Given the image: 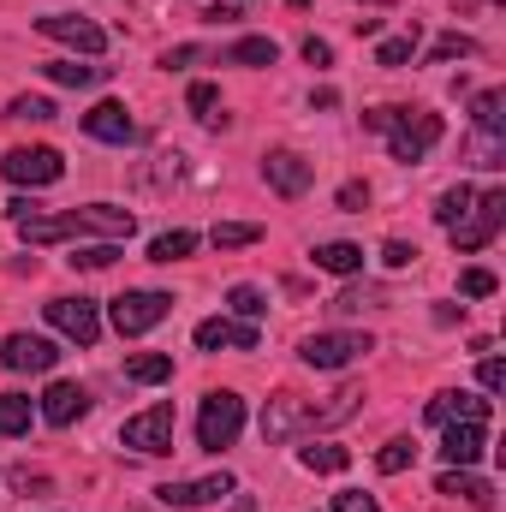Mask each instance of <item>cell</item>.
Listing matches in <instances>:
<instances>
[{
    "label": "cell",
    "mask_w": 506,
    "mask_h": 512,
    "mask_svg": "<svg viewBox=\"0 0 506 512\" xmlns=\"http://www.w3.org/2000/svg\"><path fill=\"white\" fill-rule=\"evenodd\" d=\"M334 203H340V209H346V215H364V209H370V185H364V179H346V185H340V197H334Z\"/></svg>",
    "instance_id": "cell-37"
},
{
    "label": "cell",
    "mask_w": 506,
    "mask_h": 512,
    "mask_svg": "<svg viewBox=\"0 0 506 512\" xmlns=\"http://www.w3.org/2000/svg\"><path fill=\"white\" fill-rule=\"evenodd\" d=\"M227 304H233V316H245V322H256V316L268 310V298H262V286H245V280H239V286L227 292Z\"/></svg>",
    "instance_id": "cell-35"
},
{
    "label": "cell",
    "mask_w": 506,
    "mask_h": 512,
    "mask_svg": "<svg viewBox=\"0 0 506 512\" xmlns=\"http://www.w3.org/2000/svg\"><path fill=\"white\" fill-rule=\"evenodd\" d=\"M42 423L48 429H72L84 411H90V387H78V382H48V393H42Z\"/></svg>",
    "instance_id": "cell-14"
},
{
    "label": "cell",
    "mask_w": 506,
    "mask_h": 512,
    "mask_svg": "<svg viewBox=\"0 0 506 512\" xmlns=\"http://www.w3.org/2000/svg\"><path fill=\"white\" fill-rule=\"evenodd\" d=\"M262 179H268L280 197H304L310 179H316V167H310L304 155H292V149H268V155H262Z\"/></svg>",
    "instance_id": "cell-12"
},
{
    "label": "cell",
    "mask_w": 506,
    "mask_h": 512,
    "mask_svg": "<svg viewBox=\"0 0 506 512\" xmlns=\"http://www.w3.org/2000/svg\"><path fill=\"white\" fill-rule=\"evenodd\" d=\"M411 54H417V24H411L405 36H387V42H381V48H376V66H405Z\"/></svg>",
    "instance_id": "cell-33"
},
{
    "label": "cell",
    "mask_w": 506,
    "mask_h": 512,
    "mask_svg": "<svg viewBox=\"0 0 506 512\" xmlns=\"http://www.w3.org/2000/svg\"><path fill=\"white\" fill-rule=\"evenodd\" d=\"M506 96L501 90H483L477 102H471V120H477V137H501V126H506Z\"/></svg>",
    "instance_id": "cell-25"
},
{
    "label": "cell",
    "mask_w": 506,
    "mask_h": 512,
    "mask_svg": "<svg viewBox=\"0 0 506 512\" xmlns=\"http://www.w3.org/2000/svg\"><path fill=\"white\" fill-rule=\"evenodd\" d=\"M298 429H316V405L298 399V393L268 399V411H262V441H292Z\"/></svg>",
    "instance_id": "cell-11"
},
{
    "label": "cell",
    "mask_w": 506,
    "mask_h": 512,
    "mask_svg": "<svg viewBox=\"0 0 506 512\" xmlns=\"http://www.w3.org/2000/svg\"><path fill=\"white\" fill-rule=\"evenodd\" d=\"M435 495L471 501L477 512H489V507H495V483H489V477H477L471 465H447V471H441V483H435Z\"/></svg>",
    "instance_id": "cell-17"
},
{
    "label": "cell",
    "mask_w": 506,
    "mask_h": 512,
    "mask_svg": "<svg viewBox=\"0 0 506 512\" xmlns=\"http://www.w3.org/2000/svg\"><path fill=\"white\" fill-rule=\"evenodd\" d=\"M298 465H304V471L334 477V471H346V465H352V453H346V447H334V441H322V447H304V453H298Z\"/></svg>",
    "instance_id": "cell-27"
},
{
    "label": "cell",
    "mask_w": 506,
    "mask_h": 512,
    "mask_svg": "<svg viewBox=\"0 0 506 512\" xmlns=\"http://www.w3.org/2000/svg\"><path fill=\"white\" fill-rule=\"evenodd\" d=\"M411 465H417V441H411V435H393V441L376 453L381 477H399V471H411Z\"/></svg>",
    "instance_id": "cell-26"
},
{
    "label": "cell",
    "mask_w": 506,
    "mask_h": 512,
    "mask_svg": "<svg viewBox=\"0 0 506 512\" xmlns=\"http://www.w3.org/2000/svg\"><path fill=\"white\" fill-rule=\"evenodd\" d=\"M495 286H501V280H495L489 268H465V274H459V292H465V298H489Z\"/></svg>",
    "instance_id": "cell-38"
},
{
    "label": "cell",
    "mask_w": 506,
    "mask_h": 512,
    "mask_svg": "<svg viewBox=\"0 0 506 512\" xmlns=\"http://www.w3.org/2000/svg\"><path fill=\"white\" fill-rule=\"evenodd\" d=\"M441 459L447 465H477L483 447H489V423H441Z\"/></svg>",
    "instance_id": "cell-18"
},
{
    "label": "cell",
    "mask_w": 506,
    "mask_h": 512,
    "mask_svg": "<svg viewBox=\"0 0 506 512\" xmlns=\"http://www.w3.org/2000/svg\"><path fill=\"white\" fill-rule=\"evenodd\" d=\"M239 429H245V399L239 393H203V411H197V447L203 453H221V447H233L239 441Z\"/></svg>",
    "instance_id": "cell-2"
},
{
    "label": "cell",
    "mask_w": 506,
    "mask_h": 512,
    "mask_svg": "<svg viewBox=\"0 0 506 512\" xmlns=\"http://www.w3.org/2000/svg\"><path fill=\"white\" fill-rule=\"evenodd\" d=\"M477 376H483V393H501V387H506V364H501V358H483V370H477Z\"/></svg>",
    "instance_id": "cell-44"
},
{
    "label": "cell",
    "mask_w": 506,
    "mask_h": 512,
    "mask_svg": "<svg viewBox=\"0 0 506 512\" xmlns=\"http://www.w3.org/2000/svg\"><path fill=\"white\" fill-rule=\"evenodd\" d=\"M30 417H36V405H30V393H0V441H12V435H24V429H30Z\"/></svg>",
    "instance_id": "cell-24"
},
{
    "label": "cell",
    "mask_w": 506,
    "mask_h": 512,
    "mask_svg": "<svg viewBox=\"0 0 506 512\" xmlns=\"http://www.w3.org/2000/svg\"><path fill=\"white\" fill-rule=\"evenodd\" d=\"M256 239H262V227H256V221H221V227L209 233V245H215V251H245V245H256Z\"/></svg>",
    "instance_id": "cell-28"
},
{
    "label": "cell",
    "mask_w": 506,
    "mask_h": 512,
    "mask_svg": "<svg viewBox=\"0 0 506 512\" xmlns=\"http://www.w3.org/2000/svg\"><path fill=\"white\" fill-rule=\"evenodd\" d=\"M239 483L227 477V471H215V477H197V483H161L155 495H161V507H209V501H227Z\"/></svg>",
    "instance_id": "cell-15"
},
{
    "label": "cell",
    "mask_w": 506,
    "mask_h": 512,
    "mask_svg": "<svg viewBox=\"0 0 506 512\" xmlns=\"http://www.w3.org/2000/svg\"><path fill=\"white\" fill-rule=\"evenodd\" d=\"M381 262H387V268H411V262H417V245H405V239H387V245H381Z\"/></svg>",
    "instance_id": "cell-40"
},
{
    "label": "cell",
    "mask_w": 506,
    "mask_h": 512,
    "mask_svg": "<svg viewBox=\"0 0 506 512\" xmlns=\"http://www.w3.org/2000/svg\"><path fill=\"white\" fill-rule=\"evenodd\" d=\"M364 126L370 131H381L387 137V149H393V161H423L435 143H441V114H423V108H370L364 114Z\"/></svg>",
    "instance_id": "cell-1"
},
{
    "label": "cell",
    "mask_w": 506,
    "mask_h": 512,
    "mask_svg": "<svg viewBox=\"0 0 506 512\" xmlns=\"http://www.w3.org/2000/svg\"><path fill=\"white\" fill-rule=\"evenodd\" d=\"M84 131H90L96 143H131V137H137V120L126 114V102H96V108L84 114Z\"/></svg>",
    "instance_id": "cell-19"
},
{
    "label": "cell",
    "mask_w": 506,
    "mask_h": 512,
    "mask_svg": "<svg viewBox=\"0 0 506 512\" xmlns=\"http://www.w3.org/2000/svg\"><path fill=\"white\" fill-rule=\"evenodd\" d=\"M471 197H477L471 185H453V191H441V203H435V221H441V227L453 233V227L465 221V209H471Z\"/></svg>",
    "instance_id": "cell-30"
},
{
    "label": "cell",
    "mask_w": 506,
    "mask_h": 512,
    "mask_svg": "<svg viewBox=\"0 0 506 512\" xmlns=\"http://www.w3.org/2000/svg\"><path fill=\"white\" fill-rule=\"evenodd\" d=\"M173 429H179V417H173V405H149V411H137L126 417V429H120V441L137 447V453H173Z\"/></svg>",
    "instance_id": "cell-4"
},
{
    "label": "cell",
    "mask_w": 506,
    "mask_h": 512,
    "mask_svg": "<svg viewBox=\"0 0 506 512\" xmlns=\"http://www.w3.org/2000/svg\"><path fill=\"white\" fill-rule=\"evenodd\" d=\"M471 54H477V42H471L465 30H447V36H435V48H429L435 66H447V60H471Z\"/></svg>",
    "instance_id": "cell-31"
},
{
    "label": "cell",
    "mask_w": 506,
    "mask_h": 512,
    "mask_svg": "<svg viewBox=\"0 0 506 512\" xmlns=\"http://www.w3.org/2000/svg\"><path fill=\"white\" fill-rule=\"evenodd\" d=\"M36 30L66 42V48H78V54H102L108 48V30L96 18H84V12H48V18H36Z\"/></svg>",
    "instance_id": "cell-7"
},
{
    "label": "cell",
    "mask_w": 506,
    "mask_h": 512,
    "mask_svg": "<svg viewBox=\"0 0 506 512\" xmlns=\"http://www.w3.org/2000/svg\"><path fill=\"white\" fill-rule=\"evenodd\" d=\"M310 262L322 268V274H364V245H352V239H328V245H316Z\"/></svg>",
    "instance_id": "cell-20"
},
{
    "label": "cell",
    "mask_w": 506,
    "mask_h": 512,
    "mask_svg": "<svg viewBox=\"0 0 506 512\" xmlns=\"http://www.w3.org/2000/svg\"><path fill=\"white\" fill-rule=\"evenodd\" d=\"M120 256V245H84V251H72V268H108Z\"/></svg>",
    "instance_id": "cell-39"
},
{
    "label": "cell",
    "mask_w": 506,
    "mask_h": 512,
    "mask_svg": "<svg viewBox=\"0 0 506 512\" xmlns=\"http://www.w3.org/2000/svg\"><path fill=\"white\" fill-rule=\"evenodd\" d=\"M489 399H477V393H435L429 405H423V417L441 429V423H489Z\"/></svg>",
    "instance_id": "cell-16"
},
{
    "label": "cell",
    "mask_w": 506,
    "mask_h": 512,
    "mask_svg": "<svg viewBox=\"0 0 506 512\" xmlns=\"http://www.w3.org/2000/svg\"><path fill=\"white\" fill-rule=\"evenodd\" d=\"M0 364H6L12 376H42V370L60 364V346L42 340V334H6V340H0Z\"/></svg>",
    "instance_id": "cell-9"
},
{
    "label": "cell",
    "mask_w": 506,
    "mask_h": 512,
    "mask_svg": "<svg viewBox=\"0 0 506 512\" xmlns=\"http://www.w3.org/2000/svg\"><path fill=\"white\" fill-rule=\"evenodd\" d=\"M54 84H66V90H96L102 78H108V66H78V60H48L42 66Z\"/></svg>",
    "instance_id": "cell-22"
},
{
    "label": "cell",
    "mask_w": 506,
    "mask_h": 512,
    "mask_svg": "<svg viewBox=\"0 0 506 512\" xmlns=\"http://www.w3.org/2000/svg\"><path fill=\"white\" fill-rule=\"evenodd\" d=\"M126 376H131V382H143V387L173 382V358H167V352H131V358H126Z\"/></svg>",
    "instance_id": "cell-23"
},
{
    "label": "cell",
    "mask_w": 506,
    "mask_h": 512,
    "mask_svg": "<svg viewBox=\"0 0 506 512\" xmlns=\"http://www.w3.org/2000/svg\"><path fill=\"white\" fill-rule=\"evenodd\" d=\"M0 173L12 179V185H54L60 173H66V161H60V149H6V161H0Z\"/></svg>",
    "instance_id": "cell-10"
},
{
    "label": "cell",
    "mask_w": 506,
    "mask_h": 512,
    "mask_svg": "<svg viewBox=\"0 0 506 512\" xmlns=\"http://www.w3.org/2000/svg\"><path fill=\"white\" fill-rule=\"evenodd\" d=\"M501 221H506V191L501 185H489V191H477L471 197V209H465V221L453 227V245L471 256V251H483L495 233H501Z\"/></svg>",
    "instance_id": "cell-3"
},
{
    "label": "cell",
    "mask_w": 506,
    "mask_h": 512,
    "mask_svg": "<svg viewBox=\"0 0 506 512\" xmlns=\"http://www.w3.org/2000/svg\"><path fill=\"white\" fill-rule=\"evenodd\" d=\"M185 102H191V114H197V120H209V126H215V108H221V90H215V84H191V90H185Z\"/></svg>",
    "instance_id": "cell-36"
},
{
    "label": "cell",
    "mask_w": 506,
    "mask_h": 512,
    "mask_svg": "<svg viewBox=\"0 0 506 512\" xmlns=\"http://www.w3.org/2000/svg\"><path fill=\"white\" fill-rule=\"evenodd\" d=\"M167 310H173V298L167 292H126V298H114V328L126 334V340H137V334H149L155 322H167Z\"/></svg>",
    "instance_id": "cell-6"
},
{
    "label": "cell",
    "mask_w": 506,
    "mask_h": 512,
    "mask_svg": "<svg viewBox=\"0 0 506 512\" xmlns=\"http://www.w3.org/2000/svg\"><path fill=\"white\" fill-rule=\"evenodd\" d=\"M274 60H280V42L274 36H239L221 54V66H274Z\"/></svg>",
    "instance_id": "cell-21"
},
{
    "label": "cell",
    "mask_w": 506,
    "mask_h": 512,
    "mask_svg": "<svg viewBox=\"0 0 506 512\" xmlns=\"http://www.w3.org/2000/svg\"><path fill=\"white\" fill-rule=\"evenodd\" d=\"M334 512H376V495H364V489H346V495L334 501Z\"/></svg>",
    "instance_id": "cell-43"
},
{
    "label": "cell",
    "mask_w": 506,
    "mask_h": 512,
    "mask_svg": "<svg viewBox=\"0 0 506 512\" xmlns=\"http://www.w3.org/2000/svg\"><path fill=\"white\" fill-rule=\"evenodd\" d=\"M6 120H36V126H48V120H54V102H48V96H12Z\"/></svg>",
    "instance_id": "cell-34"
},
{
    "label": "cell",
    "mask_w": 506,
    "mask_h": 512,
    "mask_svg": "<svg viewBox=\"0 0 506 512\" xmlns=\"http://www.w3.org/2000/svg\"><path fill=\"white\" fill-rule=\"evenodd\" d=\"M370 6H387V0H370Z\"/></svg>",
    "instance_id": "cell-47"
},
{
    "label": "cell",
    "mask_w": 506,
    "mask_h": 512,
    "mask_svg": "<svg viewBox=\"0 0 506 512\" xmlns=\"http://www.w3.org/2000/svg\"><path fill=\"white\" fill-rule=\"evenodd\" d=\"M364 352H376L370 334H340V328H334V334H310V340H304V364H310V370H346V364H358Z\"/></svg>",
    "instance_id": "cell-5"
},
{
    "label": "cell",
    "mask_w": 506,
    "mask_h": 512,
    "mask_svg": "<svg viewBox=\"0 0 506 512\" xmlns=\"http://www.w3.org/2000/svg\"><path fill=\"white\" fill-rule=\"evenodd\" d=\"M6 483H12V489H36V495H48V477H42V471H24V465H12Z\"/></svg>",
    "instance_id": "cell-41"
},
{
    "label": "cell",
    "mask_w": 506,
    "mask_h": 512,
    "mask_svg": "<svg viewBox=\"0 0 506 512\" xmlns=\"http://www.w3.org/2000/svg\"><path fill=\"white\" fill-rule=\"evenodd\" d=\"M42 310H48V322H54L66 340H78V346H96V340H102V310H96L90 298H48Z\"/></svg>",
    "instance_id": "cell-8"
},
{
    "label": "cell",
    "mask_w": 506,
    "mask_h": 512,
    "mask_svg": "<svg viewBox=\"0 0 506 512\" xmlns=\"http://www.w3.org/2000/svg\"><path fill=\"white\" fill-rule=\"evenodd\" d=\"M203 18H209V24H233V18H245V12H239V6H203Z\"/></svg>",
    "instance_id": "cell-46"
},
{
    "label": "cell",
    "mask_w": 506,
    "mask_h": 512,
    "mask_svg": "<svg viewBox=\"0 0 506 512\" xmlns=\"http://www.w3.org/2000/svg\"><path fill=\"white\" fill-rule=\"evenodd\" d=\"M191 60H197V48H191V42H179V48H167V54H161V66H167V72H173V66H191Z\"/></svg>",
    "instance_id": "cell-45"
},
{
    "label": "cell",
    "mask_w": 506,
    "mask_h": 512,
    "mask_svg": "<svg viewBox=\"0 0 506 512\" xmlns=\"http://www.w3.org/2000/svg\"><path fill=\"white\" fill-rule=\"evenodd\" d=\"M191 251H197V233H185V227L149 239V262H179V256H191Z\"/></svg>",
    "instance_id": "cell-29"
},
{
    "label": "cell",
    "mask_w": 506,
    "mask_h": 512,
    "mask_svg": "<svg viewBox=\"0 0 506 512\" xmlns=\"http://www.w3.org/2000/svg\"><path fill=\"white\" fill-rule=\"evenodd\" d=\"M304 60H310L316 72H322V66H334V48H328L322 36H304Z\"/></svg>",
    "instance_id": "cell-42"
},
{
    "label": "cell",
    "mask_w": 506,
    "mask_h": 512,
    "mask_svg": "<svg viewBox=\"0 0 506 512\" xmlns=\"http://www.w3.org/2000/svg\"><path fill=\"white\" fill-rule=\"evenodd\" d=\"M256 322H227V316H209L197 322V352H256Z\"/></svg>",
    "instance_id": "cell-13"
},
{
    "label": "cell",
    "mask_w": 506,
    "mask_h": 512,
    "mask_svg": "<svg viewBox=\"0 0 506 512\" xmlns=\"http://www.w3.org/2000/svg\"><path fill=\"white\" fill-rule=\"evenodd\" d=\"M376 304H387V292L381 286H346L328 310H340V316H352V310H376Z\"/></svg>",
    "instance_id": "cell-32"
}]
</instances>
